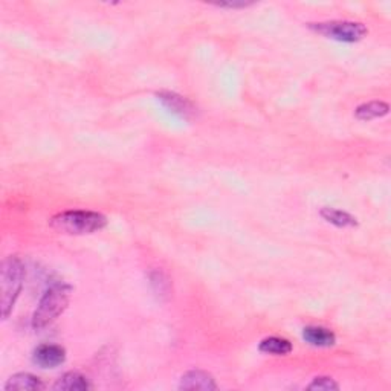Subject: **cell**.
I'll list each match as a JSON object with an SVG mask.
<instances>
[{"label": "cell", "mask_w": 391, "mask_h": 391, "mask_svg": "<svg viewBox=\"0 0 391 391\" xmlns=\"http://www.w3.org/2000/svg\"><path fill=\"white\" fill-rule=\"evenodd\" d=\"M49 223L52 228L58 232H63V234L85 236L94 234V232L106 228L107 217L96 211L73 209V211L55 214Z\"/></svg>", "instance_id": "cell-1"}, {"label": "cell", "mask_w": 391, "mask_h": 391, "mask_svg": "<svg viewBox=\"0 0 391 391\" xmlns=\"http://www.w3.org/2000/svg\"><path fill=\"white\" fill-rule=\"evenodd\" d=\"M25 266L16 255H10L2 261L0 269V307H2V317L6 320L10 317L19 293L24 286Z\"/></svg>", "instance_id": "cell-2"}, {"label": "cell", "mask_w": 391, "mask_h": 391, "mask_svg": "<svg viewBox=\"0 0 391 391\" xmlns=\"http://www.w3.org/2000/svg\"><path fill=\"white\" fill-rule=\"evenodd\" d=\"M69 292L71 289L64 284H55L44 292L33 317V327L35 330L48 327L67 309Z\"/></svg>", "instance_id": "cell-3"}, {"label": "cell", "mask_w": 391, "mask_h": 391, "mask_svg": "<svg viewBox=\"0 0 391 391\" xmlns=\"http://www.w3.org/2000/svg\"><path fill=\"white\" fill-rule=\"evenodd\" d=\"M309 28L312 31L324 35L326 39H332L341 43L360 42L368 34L365 25L349 20L321 21V24H311Z\"/></svg>", "instance_id": "cell-4"}, {"label": "cell", "mask_w": 391, "mask_h": 391, "mask_svg": "<svg viewBox=\"0 0 391 391\" xmlns=\"http://www.w3.org/2000/svg\"><path fill=\"white\" fill-rule=\"evenodd\" d=\"M33 358L42 368H55L66 360V350L57 344H42L34 350Z\"/></svg>", "instance_id": "cell-5"}, {"label": "cell", "mask_w": 391, "mask_h": 391, "mask_svg": "<svg viewBox=\"0 0 391 391\" xmlns=\"http://www.w3.org/2000/svg\"><path fill=\"white\" fill-rule=\"evenodd\" d=\"M216 379L211 374L204 370H191L186 372L179 382V390H217Z\"/></svg>", "instance_id": "cell-6"}, {"label": "cell", "mask_w": 391, "mask_h": 391, "mask_svg": "<svg viewBox=\"0 0 391 391\" xmlns=\"http://www.w3.org/2000/svg\"><path fill=\"white\" fill-rule=\"evenodd\" d=\"M159 101L164 104L173 114H176L182 118H190L194 115V107L193 104L185 100L184 96H180L175 92H168V90H162V92L157 94Z\"/></svg>", "instance_id": "cell-7"}, {"label": "cell", "mask_w": 391, "mask_h": 391, "mask_svg": "<svg viewBox=\"0 0 391 391\" xmlns=\"http://www.w3.org/2000/svg\"><path fill=\"white\" fill-rule=\"evenodd\" d=\"M44 388V382L31 373H16L5 383L6 391H40Z\"/></svg>", "instance_id": "cell-8"}, {"label": "cell", "mask_w": 391, "mask_h": 391, "mask_svg": "<svg viewBox=\"0 0 391 391\" xmlns=\"http://www.w3.org/2000/svg\"><path fill=\"white\" fill-rule=\"evenodd\" d=\"M303 338L306 342H309L313 347H332L336 342V336L326 327L309 326L303 330Z\"/></svg>", "instance_id": "cell-9"}, {"label": "cell", "mask_w": 391, "mask_h": 391, "mask_svg": "<svg viewBox=\"0 0 391 391\" xmlns=\"http://www.w3.org/2000/svg\"><path fill=\"white\" fill-rule=\"evenodd\" d=\"M92 388V383L89 382L86 376L77 372H67L62 378L54 383V390L62 391H87Z\"/></svg>", "instance_id": "cell-10"}, {"label": "cell", "mask_w": 391, "mask_h": 391, "mask_svg": "<svg viewBox=\"0 0 391 391\" xmlns=\"http://www.w3.org/2000/svg\"><path fill=\"white\" fill-rule=\"evenodd\" d=\"M321 217L326 222L335 225L338 228H353L358 227V219L355 216H351L347 211H342V209L332 208V207H324L320 211Z\"/></svg>", "instance_id": "cell-11"}, {"label": "cell", "mask_w": 391, "mask_h": 391, "mask_svg": "<svg viewBox=\"0 0 391 391\" xmlns=\"http://www.w3.org/2000/svg\"><path fill=\"white\" fill-rule=\"evenodd\" d=\"M388 112H390V106L387 103L370 101L360 104V106L355 110V115L358 119H360V121H372V119L388 115Z\"/></svg>", "instance_id": "cell-12"}, {"label": "cell", "mask_w": 391, "mask_h": 391, "mask_svg": "<svg viewBox=\"0 0 391 391\" xmlns=\"http://www.w3.org/2000/svg\"><path fill=\"white\" fill-rule=\"evenodd\" d=\"M259 350L261 353H266V355L284 356L289 355L292 351V344L288 340H284V338L270 336V338H265V340L260 342Z\"/></svg>", "instance_id": "cell-13"}, {"label": "cell", "mask_w": 391, "mask_h": 391, "mask_svg": "<svg viewBox=\"0 0 391 391\" xmlns=\"http://www.w3.org/2000/svg\"><path fill=\"white\" fill-rule=\"evenodd\" d=\"M307 390H320V391H330V390H340V385L329 376H318L315 378L309 385H307Z\"/></svg>", "instance_id": "cell-14"}, {"label": "cell", "mask_w": 391, "mask_h": 391, "mask_svg": "<svg viewBox=\"0 0 391 391\" xmlns=\"http://www.w3.org/2000/svg\"><path fill=\"white\" fill-rule=\"evenodd\" d=\"M252 3H245V2H240V3H234V2H227V3H217L216 6H220V8H246V6H251Z\"/></svg>", "instance_id": "cell-15"}]
</instances>
